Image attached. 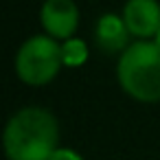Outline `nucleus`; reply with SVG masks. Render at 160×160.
Wrapping results in <instances>:
<instances>
[{
    "instance_id": "f257e3e1",
    "label": "nucleus",
    "mask_w": 160,
    "mask_h": 160,
    "mask_svg": "<svg viewBox=\"0 0 160 160\" xmlns=\"http://www.w3.org/2000/svg\"><path fill=\"white\" fill-rule=\"evenodd\" d=\"M59 125L44 108H22L5 127V153L9 160H48L59 147Z\"/></svg>"
},
{
    "instance_id": "f03ea898",
    "label": "nucleus",
    "mask_w": 160,
    "mask_h": 160,
    "mask_svg": "<svg viewBox=\"0 0 160 160\" xmlns=\"http://www.w3.org/2000/svg\"><path fill=\"white\" fill-rule=\"evenodd\" d=\"M121 88L142 103L160 101V48L156 42H136L123 51L116 64Z\"/></svg>"
},
{
    "instance_id": "7ed1b4c3",
    "label": "nucleus",
    "mask_w": 160,
    "mask_h": 160,
    "mask_svg": "<svg viewBox=\"0 0 160 160\" xmlns=\"http://www.w3.org/2000/svg\"><path fill=\"white\" fill-rule=\"evenodd\" d=\"M64 66L62 46L51 35L29 38L16 55V72L29 86H44L53 81Z\"/></svg>"
},
{
    "instance_id": "20e7f679",
    "label": "nucleus",
    "mask_w": 160,
    "mask_h": 160,
    "mask_svg": "<svg viewBox=\"0 0 160 160\" xmlns=\"http://www.w3.org/2000/svg\"><path fill=\"white\" fill-rule=\"evenodd\" d=\"M42 27L55 40H70L79 24V11L72 0H46L40 11Z\"/></svg>"
},
{
    "instance_id": "39448f33",
    "label": "nucleus",
    "mask_w": 160,
    "mask_h": 160,
    "mask_svg": "<svg viewBox=\"0 0 160 160\" xmlns=\"http://www.w3.org/2000/svg\"><path fill=\"white\" fill-rule=\"evenodd\" d=\"M123 20L134 38H156L160 29V5L158 0H127Z\"/></svg>"
},
{
    "instance_id": "423d86ee",
    "label": "nucleus",
    "mask_w": 160,
    "mask_h": 160,
    "mask_svg": "<svg viewBox=\"0 0 160 160\" xmlns=\"http://www.w3.org/2000/svg\"><path fill=\"white\" fill-rule=\"evenodd\" d=\"M129 29L125 24V20L116 13H105L97 20L94 27V42L99 46V51L103 53H121L123 48H127L129 42Z\"/></svg>"
},
{
    "instance_id": "0eeeda50",
    "label": "nucleus",
    "mask_w": 160,
    "mask_h": 160,
    "mask_svg": "<svg viewBox=\"0 0 160 160\" xmlns=\"http://www.w3.org/2000/svg\"><path fill=\"white\" fill-rule=\"evenodd\" d=\"M62 55H64V64L66 66H81L86 64L88 59V48H86V42L83 40H66L62 44Z\"/></svg>"
},
{
    "instance_id": "6e6552de",
    "label": "nucleus",
    "mask_w": 160,
    "mask_h": 160,
    "mask_svg": "<svg viewBox=\"0 0 160 160\" xmlns=\"http://www.w3.org/2000/svg\"><path fill=\"white\" fill-rule=\"evenodd\" d=\"M48 160H83L77 151H72V149H57Z\"/></svg>"
},
{
    "instance_id": "1a4fd4ad",
    "label": "nucleus",
    "mask_w": 160,
    "mask_h": 160,
    "mask_svg": "<svg viewBox=\"0 0 160 160\" xmlns=\"http://www.w3.org/2000/svg\"><path fill=\"white\" fill-rule=\"evenodd\" d=\"M153 42H156V46L160 48V29H158V33H156V38H153Z\"/></svg>"
}]
</instances>
